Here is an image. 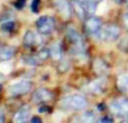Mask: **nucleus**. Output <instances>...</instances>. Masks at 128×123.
Instances as JSON below:
<instances>
[{
    "instance_id": "1",
    "label": "nucleus",
    "mask_w": 128,
    "mask_h": 123,
    "mask_svg": "<svg viewBox=\"0 0 128 123\" xmlns=\"http://www.w3.org/2000/svg\"><path fill=\"white\" fill-rule=\"evenodd\" d=\"M62 106H64L65 108H71V110H75V111H80L83 110L88 105V101L84 96L79 94H74V95H68L65 96L62 99Z\"/></svg>"
},
{
    "instance_id": "2",
    "label": "nucleus",
    "mask_w": 128,
    "mask_h": 123,
    "mask_svg": "<svg viewBox=\"0 0 128 123\" xmlns=\"http://www.w3.org/2000/svg\"><path fill=\"white\" fill-rule=\"evenodd\" d=\"M36 27L40 34H50L55 28V19L51 16H42L36 22Z\"/></svg>"
},
{
    "instance_id": "3",
    "label": "nucleus",
    "mask_w": 128,
    "mask_h": 123,
    "mask_svg": "<svg viewBox=\"0 0 128 123\" xmlns=\"http://www.w3.org/2000/svg\"><path fill=\"white\" fill-rule=\"evenodd\" d=\"M84 28H86V33L89 35L93 36V37H97L99 36L100 31L102 29V23L100 18L97 17H90L86 20L84 23Z\"/></svg>"
},
{
    "instance_id": "4",
    "label": "nucleus",
    "mask_w": 128,
    "mask_h": 123,
    "mask_svg": "<svg viewBox=\"0 0 128 123\" xmlns=\"http://www.w3.org/2000/svg\"><path fill=\"white\" fill-rule=\"evenodd\" d=\"M119 35H120L119 27L116 26V25H107V26L102 27L98 38L102 41H115L119 37Z\"/></svg>"
},
{
    "instance_id": "5",
    "label": "nucleus",
    "mask_w": 128,
    "mask_h": 123,
    "mask_svg": "<svg viewBox=\"0 0 128 123\" xmlns=\"http://www.w3.org/2000/svg\"><path fill=\"white\" fill-rule=\"evenodd\" d=\"M32 89V83L29 80H19L17 83H14L9 86V93L14 96L24 95Z\"/></svg>"
},
{
    "instance_id": "6",
    "label": "nucleus",
    "mask_w": 128,
    "mask_h": 123,
    "mask_svg": "<svg viewBox=\"0 0 128 123\" xmlns=\"http://www.w3.org/2000/svg\"><path fill=\"white\" fill-rule=\"evenodd\" d=\"M110 110L114 114L118 116L128 115V99L127 98H118L115 99L110 104Z\"/></svg>"
},
{
    "instance_id": "7",
    "label": "nucleus",
    "mask_w": 128,
    "mask_h": 123,
    "mask_svg": "<svg viewBox=\"0 0 128 123\" xmlns=\"http://www.w3.org/2000/svg\"><path fill=\"white\" fill-rule=\"evenodd\" d=\"M52 97H53V94L51 90L46 89V88H38L33 94L32 99L35 103H45V102L51 101Z\"/></svg>"
},
{
    "instance_id": "8",
    "label": "nucleus",
    "mask_w": 128,
    "mask_h": 123,
    "mask_svg": "<svg viewBox=\"0 0 128 123\" xmlns=\"http://www.w3.org/2000/svg\"><path fill=\"white\" fill-rule=\"evenodd\" d=\"M30 115V107L28 105H24L15 113L12 117V123H27Z\"/></svg>"
},
{
    "instance_id": "9",
    "label": "nucleus",
    "mask_w": 128,
    "mask_h": 123,
    "mask_svg": "<svg viewBox=\"0 0 128 123\" xmlns=\"http://www.w3.org/2000/svg\"><path fill=\"white\" fill-rule=\"evenodd\" d=\"M104 87H106V81L104 79H97L86 85V90H89L92 94H100L104 92Z\"/></svg>"
},
{
    "instance_id": "10",
    "label": "nucleus",
    "mask_w": 128,
    "mask_h": 123,
    "mask_svg": "<svg viewBox=\"0 0 128 123\" xmlns=\"http://www.w3.org/2000/svg\"><path fill=\"white\" fill-rule=\"evenodd\" d=\"M55 5L58 7L60 14H62L65 18H68L71 16V5L68 4V0H56Z\"/></svg>"
},
{
    "instance_id": "11",
    "label": "nucleus",
    "mask_w": 128,
    "mask_h": 123,
    "mask_svg": "<svg viewBox=\"0 0 128 123\" xmlns=\"http://www.w3.org/2000/svg\"><path fill=\"white\" fill-rule=\"evenodd\" d=\"M48 50H50V56H52L54 60H60V59H62L63 49H62V45H61L60 43L53 44Z\"/></svg>"
},
{
    "instance_id": "12",
    "label": "nucleus",
    "mask_w": 128,
    "mask_h": 123,
    "mask_svg": "<svg viewBox=\"0 0 128 123\" xmlns=\"http://www.w3.org/2000/svg\"><path fill=\"white\" fill-rule=\"evenodd\" d=\"M37 44V36L33 31H27L24 35V45L27 47H32Z\"/></svg>"
},
{
    "instance_id": "13",
    "label": "nucleus",
    "mask_w": 128,
    "mask_h": 123,
    "mask_svg": "<svg viewBox=\"0 0 128 123\" xmlns=\"http://www.w3.org/2000/svg\"><path fill=\"white\" fill-rule=\"evenodd\" d=\"M15 50L11 46H0V61H7L12 58Z\"/></svg>"
},
{
    "instance_id": "14",
    "label": "nucleus",
    "mask_w": 128,
    "mask_h": 123,
    "mask_svg": "<svg viewBox=\"0 0 128 123\" xmlns=\"http://www.w3.org/2000/svg\"><path fill=\"white\" fill-rule=\"evenodd\" d=\"M93 69L98 75H104L108 71V66L100 59H96L93 61Z\"/></svg>"
},
{
    "instance_id": "15",
    "label": "nucleus",
    "mask_w": 128,
    "mask_h": 123,
    "mask_svg": "<svg viewBox=\"0 0 128 123\" xmlns=\"http://www.w3.org/2000/svg\"><path fill=\"white\" fill-rule=\"evenodd\" d=\"M72 8H73V10L76 13V15L79 16L80 18H82V19H83V18L86 17V15L88 14V11H86V6H84L83 4H81V2L75 1V0L72 4Z\"/></svg>"
},
{
    "instance_id": "16",
    "label": "nucleus",
    "mask_w": 128,
    "mask_h": 123,
    "mask_svg": "<svg viewBox=\"0 0 128 123\" xmlns=\"http://www.w3.org/2000/svg\"><path fill=\"white\" fill-rule=\"evenodd\" d=\"M117 87L120 92H128V74L120 75L117 79Z\"/></svg>"
},
{
    "instance_id": "17",
    "label": "nucleus",
    "mask_w": 128,
    "mask_h": 123,
    "mask_svg": "<svg viewBox=\"0 0 128 123\" xmlns=\"http://www.w3.org/2000/svg\"><path fill=\"white\" fill-rule=\"evenodd\" d=\"M96 122V115L92 112H84L83 114L80 115L78 123H94Z\"/></svg>"
},
{
    "instance_id": "18",
    "label": "nucleus",
    "mask_w": 128,
    "mask_h": 123,
    "mask_svg": "<svg viewBox=\"0 0 128 123\" xmlns=\"http://www.w3.org/2000/svg\"><path fill=\"white\" fill-rule=\"evenodd\" d=\"M15 28V22L12 20H4V23L1 25V29L4 32H12Z\"/></svg>"
},
{
    "instance_id": "19",
    "label": "nucleus",
    "mask_w": 128,
    "mask_h": 123,
    "mask_svg": "<svg viewBox=\"0 0 128 123\" xmlns=\"http://www.w3.org/2000/svg\"><path fill=\"white\" fill-rule=\"evenodd\" d=\"M96 8H97V2H96L94 0H88V1H86V11H88L89 14L92 15V14L96 11Z\"/></svg>"
},
{
    "instance_id": "20",
    "label": "nucleus",
    "mask_w": 128,
    "mask_h": 123,
    "mask_svg": "<svg viewBox=\"0 0 128 123\" xmlns=\"http://www.w3.org/2000/svg\"><path fill=\"white\" fill-rule=\"evenodd\" d=\"M40 0H33L30 5V9L34 14H37L40 11Z\"/></svg>"
},
{
    "instance_id": "21",
    "label": "nucleus",
    "mask_w": 128,
    "mask_h": 123,
    "mask_svg": "<svg viewBox=\"0 0 128 123\" xmlns=\"http://www.w3.org/2000/svg\"><path fill=\"white\" fill-rule=\"evenodd\" d=\"M118 46H119V49L122 50V51H128V37L122 38Z\"/></svg>"
},
{
    "instance_id": "22",
    "label": "nucleus",
    "mask_w": 128,
    "mask_h": 123,
    "mask_svg": "<svg viewBox=\"0 0 128 123\" xmlns=\"http://www.w3.org/2000/svg\"><path fill=\"white\" fill-rule=\"evenodd\" d=\"M25 5H26V0H16L15 1V7L17 9H22L25 7Z\"/></svg>"
},
{
    "instance_id": "23",
    "label": "nucleus",
    "mask_w": 128,
    "mask_h": 123,
    "mask_svg": "<svg viewBox=\"0 0 128 123\" xmlns=\"http://www.w3.org/2000/svg\"><path fill=\"white\" fill-rule=\"evenodd\" d=\"M100 123H114V120L110 116H104L100 120Z\"/></svg>"
},
{
    "instance_id": "24",
    "label": "nucleus",
    "mask_w": 128,
    "mask_h": 123,
    "mask_svg": "<svg viewBox=\"0 0 128 123\" xmlns=\"http://www.w3.org/2000/svg\"><path fill=\"white\" fill-rule=\"evenodd\" d=\"M38 111H40V113H47L51 111V107H50V106H46V105H43V106H40Z\"/></svg>"
},
{
    "instance_id": "25",
    "label": "nucleus",
    "mask_w": 128,
    "mask_h": 123,
    "mask_svg": "<svg viewBox=\"0 0 128 123\" xmlns=\"http://www.w3.org/2000/svg\"><path fill=\"white\" fill-rule=\"evenodd\" d=\"M30 123H43V121H42V119H40V117H38V116H34L33 119H32Z\"/></svg>"
},
{
    "instance_id": "26",
    "label": "nucleus",
    "mask_w": 128,
    "mask_h": 123,
    "mask_svg": "<svg viewBox=\"0 0 128 123\" xmlns=\"http://www.w3.org/2000/svg\"><path fill=\"white\" fill-rule=\"evenodd\" d=\"M124 24H125V26H126V28L128 29V14H126V15L124 16Z\"/></svg>"
},
{
    "instance_id": "27",
    "label": "nucleus",
    "mask_w": 128,
    "mask_h": 123,
    "mask_svg": "<svg viewBox=\"0 0 128 123\" xmlns=\"http://www.w3.org/2000/svg\"><path fill=\"white\" fill-rule=\"evenodd\" d=\"M0 123H4V113L0 111Z\"/></svg>"
},
{
    "instance_id": "28",
    "label": "nucleus",
    "mask_w": 128,
    "mask_h": 123,
    "mask_svg": "<svg viewBox=\"0 0 128 123\" xmlns=\"http://www.w3.org/2000/svg\"><path fill=\"white\" fill-rule=\"evenodd\" d=\"M75 1H78V2H81V4L86 5V1H88V0H75Z\"/></svg>"
},
{
    "instance_id": "29",
    "label": "nucleus",
    "mask_w": 128,
    "mask_h": 123,
    "mask_svg": "<svg viewBox=\"0 0 128 123\" xmlns=\"http://www.w3.org/2000/svg\"><path fill=\"white\" fill-rule=\"evenodd\" d=\"M114 1H116V2H117V4H120V2H122V0H114Z\"/></svg>"
},
{
    "instance_id": "30",
    "label": "nucleus",
    "mask_w": 128,
    "mask_h": 123,
    "mask_svg": "<svg viewBox=\"0 0 128 123\" xmlns=\"http://www.w3.org/2000/svg\"><path fill=\"white\" fill-rule=\"evenodd\" d=\"M0 90H1V84H0Z\"/></svg>"
},
{
    "instance_id": "31",
    "label": "nucleus",
    "mask_w": 128,
    "mask_h": 123,
    "mask_svg": "<svg viewBox=\"0 0 128 123\" xmlns=\"http://www.w3.org/2000/svg\"><path fill=\"white\" fill-rule=\"evenodd\" d=\"M127 117H128V115H127Z\"/></svg>"
},
{
    "instance_id": "32",
    "label": "nucleus",
    "mask_w": 128,
    "mask_h": 123,
    "mask_svg": "<svg viewBox=\"0 0 128 123\" xmlns=\"http://www.w3.org/2000/svg\"><path fill=\"white\" fill-rule=\"evenodd\" d=\"M76 123H78V122H76Z\"/></svg>"
}]
</instances>
